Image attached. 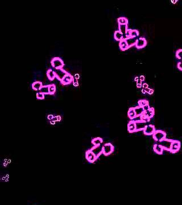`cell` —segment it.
Listing matches in <instances>:
<instances>
[{"instance_id": "obj_1", "label": "cell", "mask_w": 182, "mask_h": 205, "mask_svg": "<svg viewBox=\"0 0 182 205\" xmlns=\"http://www.w3.org/2000/svg\"><path fill=\"white\" fill-rule=\"evenodd\" d=\"M152 135H153V138H154V140L157 141V142H161V141L166 138L167 134L164 131L161 130H156L154 132V133Z\"/></svg>"}, {"instance_id": "obj_2", "label": "cell", "mask_w": 182, "mask_h": 205, "mask_svg": "<svg viewBox=\"0 0 182 205\" xmlns=\"http://www.w3.org/2000/svg\"><path fill=\"white\" fill-rule=\"evenodd\" d=\"M51 65L56 69H58V68H62L63 67L64 63L63 60L59 57H54L51 60Z\"/></svg>"}, {"instance_id": "obj_3", "label": "cell", "mask_w": 182, "mask_h": 205, "mask_svg": "<svg viewBox=\"0 0 182 205\" xmlns=\"http://www.w3.org/2000/svg\"><path fill=\"white\" fill-rule=\"evenodd\" d=\"M103 154L105 155H109L114 151V146L110 142L106 143L103 146Z\"/></svg>"}, {"instance_id": "obj_4", "label": "cell", "mask_w": 182, "mask_h": 205, "mask_svg": "<svg viewBox=\"0 0 182 205\" xmlns=\"http://www.w3.org/2000/svg\"><path fill=\"white\" fill-rule=\"evenodd\" d=\"M173 142V140H170V139H164L163 140H161V142H159V145L164 148V150H167L170 151L171 150V147Z\"/></svg>"}, {"instance_id": "obj_5", "label": "cell", "mask_w": 182, "mask_h": 205, "mask_svg": "<svg viewBox=\"0 0 182 205\" xmlns=\"http://www.w3.org/2000/svg\"><path fill=\"white\" fill-rule=\"evenodd\" d=\"M181 147V142L179 140H173L171 147V150L170 152L172 153H176V152H178L180 150Z\"/></svg>"}, {"instance_id": "obj_6", "label": "cell", "mask_w": 182, "mask_h": 205, "mask_svg": "<svg viewBox=\"0 0 182 205\" xmlns=\"http://www.w3.org/2000/svg\"><path fill=\"white\" fill-rule=\"evenodd\" d=\"M155 131H156V129L153 125H147L146 128H144V130H143L144 134L146 135H153Z\"/></svg>"}, {"instance_id": "obj_7", "label": "cell", "mask_w": 182, "mask_h": 205, "mask_svg": "<svg viewBox=\"0 0 182 205\" xmlns=\"http://www.w3.org/2000/svg\"><path fill=\"white\" fill-rule=\"evenodd\" d=\"M56 78L60 80L61 81L63 79V78L68 74V73L65 71V70H63V68H58V69H56Z\"/></svg>"}, {"instance_id": "obj_8", "label": "cell", "mask_w": 182, "mask_h": 205, "mask_svg": "<svg viewBox=\"0 0 182 205\" xmlns=\"http://www.w3.org/2000/svg\"><path fill=\"white\" fill-rule=\"evenodd\" d=\"M91 152L94 154L97 157V158H98L101 154H103V146H101V145L94 146L92 148H91Z\"/></svg>"}, {"instance_id": "obj_9", "label": "cell", "mask_w": 182, "mask_h": 205, "mask_svg": "<svg viewBox=\"0 0 182 205\" xmlns=\"http://www.w3.org/2000/svg\"><path fill=\"white\" fill-rule=\"evenodd\" d=\"M85 157H86L87 160H88L89 162H91V163L94 162L97 160V157L91 152V150L86 151V153H85Z\"/></svg>"}, {"instance_id": "obj_10", "label": "cell", "mask_w": 182, "mask_h": 205, "mask_svg": "<svg viewBox=\"0 0 182 205\" xmlns=\"http://www.w3.org/2000/svg\"><path fill=\"white\" fill-rule=\"evenodd\" d=\"M146 45H147V40H146V38H144V37H140V38L137 39V43L135 44V46L137 49H142Z\"/></svg>"}, {"instance_id": "obj_11", "label": "cell", "mask_w": 182, "mask_h": 205, "mask_svg": "<svg viewBox=\"0 0 182 205\" xmlns=\"http://www.w3.org/2000/svg\"><path fill=\"white\" fill-rule=\"evenodd\" d=\"M135 121H136V131L144 130V128H146V126H147L146 123L141 120H135Z\"/></svg>"}, {"instance_id": "obj_12", "label": "cell", "mask_w": 182, "mask_h": 205, "mask_svg": "<svg viewBox=\"0 0 182 205\" xmlns=\"http://www.w3.org/2000/svg\"><path fill=\"white\" fill-rule=\"evenodd\" d=\"M73 79H74V78H73V76L71 74L68 73V74H67V75L63 78V79L61 81V83H62L63 85H68V84H70V83L73 81Z\"/></svg>"}, {"instance_id": "obj_13", "label": "cell", "mask_w": 182, "mask_h": 205, "mask_svg": "<svg viewBox=\"0 0 182 205\" xmlns=\"http://www.w3.org/2000/svg\"><path fill=\"white\" fill-rule=\"evenodd\" d=\"M127 130L129 132H136V121L132 120H130L127 125Z\"/></svg>"}, {"instance_id": "obj_14", "label": "cell", "mask_w": 182, "mask_h": 205, "mask_svg": "<svg viewBox=\"0 0 182 205\" xmlns=\"http://www.w3.org/2000/svg\"><path fill=\"white\" fill-rule=\"evenodd\" d=\"M119 48H120V49H121L122 51H125V50H127V49L129 48V46H128V45H127V43L125 38H124V39H122V40H121V41H119Z\"/></svg>"}, {"instance_id": "obj_15", "label": "cell", "mask_w": 182, "mask_h": 205, "mask_svg": "<svg viewBox=\"0 0 182 205\" xmlns=\"http://www.w3.org/2000/svg\"><path fill=\"white\" fill-rule=\"evenodd\" d=\"M153 149H154V151L158 154H161L164 151V148L159 144H155L153 147Z\"/></svg>"}, {"instance_id": "obj_16", "label": "cell", "mask_w": 182, "mask_h": 205, "mask_svg": "<svg viewBox=\"0 0 182 205\" xmlns=\"http://www.w3.org/2000/svg\"><path fill=\"white\" fill-rule=\"evenodd\" d=\"M144 115H145L147 117L149 118V119L151 117H152L154 116V108H150L149 110H147V111H145L144 113Z\"/></svg>"}, {"instance_id": "obj_17", "label": "cell", "mask_w": 182, "mask_h": 205, "mask_svg": "<svg viewBox=\"0 0 182 205\" xmlns=\"http://www.w3.org/2000/svg\"><path fill=\"white\" fill-rule=\"evenodd\" d=\"M134 111H135V113H136L137 117V116H141V115L144 114V113L145 112L143 107H141V106H140V105H138V106H137V107L134 108Z\"/></svg>"}, {"instance_id": "obj_18", "label": "cell", "mask_w": 182, "mask_h": 205, "mask_svg": "<svg viewBox=\"0 0 182 205\" xmlns=\"http://www.w3.org/2000/svg\"><path fill=\"white\" fill-rule=\"evenodd\" d=\"M42 87L43 85L41 81H35L32 83V88L34 90H40Z\"/></svg>"}, {"instance_id": "obj_19", "label": "cell", "mask_w": 182, "mask_h": 205, "mask_svg": "<svg viewBox=\"0 0 182 205\" xmlns=\"http://www.w3.org/2000/svg\"><path fill=\"white\" fill-rule=\"evenodd\" d=\"M125 40H126V41H127V45H128L129 47H131V46H134V45L135 46V44H136V43H137V38H132V37L125 38Z\"/></svg>"}, {"instance_id": "obj_20", "label": "cell", "mask_w": 182, "mask_h": 205, "mask_svg": "<svg viewBox=\"0 0 182 205\" xmlns=\"http://www.w3.org/2000/svg\"><path fill=\"white\" fill-rule=\"evenodd\" d=\"M114 38H115V40H117V41H121V40H122V39H124V35L119 31V30H117V31H115V34H114Z\"/></svg>"}, {"instance_id": "obj_21", "label": "cell", "mask_w": 182, "mask_h": 205, "mask_svg": "<svg viewBox=\"0 0 182 205\" xmlns=\"http://www.w3.org/2000/svg\"><path fill=\"white\" fill-rule=\"evenodd\" d=\"M46 75H47V77L49 78V79L51 80V81H53V80L56 77L55 71H53L51 69H49V70L47 71Z\"/></svg>"}, {"instance_id": "obj_22", "label": "cell", "mask_w": 182, "mask_h": 205, "mask_svg": "<svg viewBox=\"0 0 182 205\" xmlns=\"http://www.w3.org/2000/svg\"><path fill=\"white\" fill-rule=\"evenodd\" d=\"M127 114H128L129 117L131 119V120H132L133 119H134V118L137 117L136 113H135V111H134V108H130V109H129V110H128Z\"/></svg>"}, {"instance_id": "obj_23", "label": "cell", "mask_w": 182, "mask_h": 205, "mask_svg": "<svg viewBox=\"0 0 182 205\" xmlns=\"http://www.w3.org/2000/svg\"><path fill=\"white\" fill-rule=\"evenodd\" d=\"M103 140L101 138H95L92 140V143L94 145V146L100 145L103 143Z\"/></svg>"}, {"instance_id": "obj_24", "label": "cell", "mask_w": 182, "mask_h": 205, "mask_svg": "<svg viewBox=\"0 0 182 205\" xmlns=\"http://www.w3.org/2000/svg\"><path fill=\"white\" fill-rule=\"evenodd\" d=\"M127 24H119V31L123 34L125 35L127 31Z\"/></svg>"}, {"instance_id": "obj_25", "label": "cell", "mask_w": 182, "mask_h": 205, "mask_svg": "<svg viewBox=\"0 0 182 205\" xmlns=\"http://www.w3.org/2000/svg\"><path fill=\"white\" fill-rule=\"evenodd\" d=\"M117 22L119 24H127L128 19L125 17H119L117 19Z\"/></svg>"}, {"instance_id": "obj_26", "label": "cell", "mask_w": 182, "mask_h": 205, "mask_svg": "<svg viewBox=\"0 0 182 205\" xmlns=\"http://www.w3.org/2000/svg\"><path fill=\"white\" fill-rule=\"evenodd\" d=\"M49 94L51 95H53L55 93L56 90V85L54 84H51V85H49Z\"/></svg>"}, {"instance_id": "obj_27", "label": "cell", "mask_w": 182, "mask_h": 205, "mask_svg": "<svg viewBox=\"0 0 182 205\" xmlns=\"http://www.w3.org/2000/svg\"><path fill=\"white\" fill-rule=\"evenodd\" d=\"M49 86H43V87L41 88V89L40 90V92L43 93V94H49Z\"/></svg>"}, {"instance_id": "obj_28", "label": "cell", "mask_w": 182, "mask_h": 205, "mask_svg": "<svg viewBox=\"0 0 182 205\" xmlns=\"http://www.w3.org/2000/svg\"><path fill=\"white\" fill-rule=\"evenodd\" d=\"M138 105L141 107H144V106L149 105V102H148V101H147L145 99H142V100H140L138 101Z\"/></svg>"}, {"instance_id": "obj_29", "label": "cell", "mask_w": 182, "mask_h": 205, "mask_svg": "<svg viewBox=\"0 0 182 205\" xmlns=\"http://www.w3.org/2000/svg\"><path fill=\"white\" fill-rule=\"evenodd\" d=\"M139 36V31L137 29H132V34H131V37L132 38H136L137 37Z\"/></svg>"}, {"instance_id": "obj_30", "label": "cell", "mask_w": 182, "mask_h": 205, "mask_svg": "<svg viewBox=\"0 0 182 205\" xmlns=\"http://www.w3.org/2000/svg\"><path fill=\"white\" fill-rule=\"evenodd\" d=\"M176 56L179 59H182V49H180L179 50H177L176 52Z\"/></svg>"}, {"instance_id": "obj_31", "label": "cell", "mask_w": 182, "mask_h": 205, "mask_svg": "<svg viewBox=\"0 0 182 205\" xmlns=\"http://www.w3.org/2000/svg\"><path fill=\"white\" fill-rule=\"evenodd\" d=\"M36 98H37L38 99L42 100V99H43V98H45V94H43V93H41V92H38V93H36Z\"/></svg>"}, {"instance_id": "obj_32", "label": "cell", "mask_w": 182, "mask_h": 205, "mask_svg": "<svg viewBox=\"0 0 182 205\" xmlns=\"http://www.w3.org/2000/svg\"><path fill=\"white\" fill-rule=\"evenodd\" d=\"M132 29H127V32H126V34H125V37H126V38H130L131 37V34H132Z\"/></svg>"}, {"instance_id": "obj_33", "label": "cell", "mask_w": 182, "mask_h": 205, "mask_svg": "<svg viewBox=\"0 0 182 205\" xmlns=\"http://www.w3.org/2000/svg\"><path fill=\"white\" fill-rule=\"evenodd\" d=\"M73 84L74 87H78V86H79L78 80H77V79H73Z\"/></svg>"}, {"instance_id": "obj_34", "label": "cell", "mask_w": 182, "mask_h": 205, "mask_svg": "<svg viewBox=\"0 0 182 205\" xmlns=\"http://www.w3.org/2000/svg\"><path fill=\"white\" fill-rule=\"evenodd\" d=\"M177 67H178V68H179V70L182 71V61H180V62L178 63V64H177Z\"/></svg>"}, {"instance_id": "obj_35", "label": "cell", "mask_w": 182, "mask_h": 205, "mask_svg": "<svg viewBox=\"0 0 182 205\" xmlns=\"http://www.w3.org/2000/svg\"><path fill=\"white\" fill-rule=\"evenodd\" d=\"M53 117H54V116H53L52 114H49V115H48V116H47V118H48L49 120H50V121L52 120L53 119Z\"/></svg>"}, {"instance_id": "obj_36", "label": "cell", "mask_w": 182, "mask_h": 205, "mask_svg": "<svg viewBox=\"0 0 182 205\" xmlns=\"http://www.w3.org/2000/svg\"><path fill=\"white\" fill-rule=\"evenodd\" d=\"M149 88V86H148L147 83H142V88Z\"/></svg>"}, {"instance_id": "obj_37", "label": "cell", "mask_w": 182, "mask_h": 205, "mask_svg": "<svg viewBox=\"0 0 182 205\" xmlns=\"http://www.w3.org/2000/svg\"><path fill=\"white\" fill-rule=\"evenodd\" d=\"M144 109V111H147V110H149V108H150V107H149V105H146V106H144V107H143Z\"/></svg>"}, {"instance_id": "obj_38", "label": "cell", "mask_w": 182, "mask_h": 205, "mask_svg": "<svg viewBox=\"0 0 182 205\" xmlns=\"http://www.w3.org/2000/svg\"><path fill=\"white\" fill-rule=\"evenodd\" d=\"M74 78H75V79L78 80V79L80 78V74H79V73H76V74L74 75Z\"/></svg>"}, {"instance_id": "obj_39", "label": "cell", "mask_w": 182, "mask_h": 205, "mask_svg": "<svg viewBox=\"0 0 182 205\" xmlns=\"http://www.w3.org/2000/svg\"><path fill=\"white\" fill-rule=\"evenodd\" d=\"M140 80H141L142 81H144L145 80V77H144V76H143V75L140 76Z\"/></svg>"}, {"instance_id": "obj_40", "label": "cell", "mask_w": 182, "mask_h": 205, "mask_svg": "<svg viewBox=\"0 0 182 205\" xmlns=\"http://www.w3.org/2000/svg\"><path fill=\"white\" fill-rule=\"evenodd\" d=\"M56 117H57V121H58V122H60V121L61 120V115H57Z\"/></svg>"}, {"instance_id": "obj_41", "label": "cell", "mask_w": 182, "mask_h": 205, "mask_svg": "<svg viewBox=\"0 0 182 205\" xmlns=\"http://www.w3.org/2000/svg\"><path fill=\"white\" fill-rule=\"evenodd\" d=\"M137 88H142V83H137Z\"/></svg>"}, {"instance_id": "obj_42", "label": "cell", "mask_w": 182, "mask_h": 205, "mask_svg": "<svg viewBox=\"0 0 182 205\" xmlns=\"http://www.w3.org/2000/svg\"><path fill=\"white\" fill-rule=\"evenodd\" d=\"M140 80V77L138 76H136L135 78H134V81H136V82H137L138 81Z\"/></svg>"}, {"instance_id": "obj_43", "label": "cell", "mask_w": 182, "mask_h": 205, "mask_svg": "<svg viewBox=\"0 0 182 205\" xmlns=\"http://www.w3.org/2000/svg\"><path fill=\"white\" fill-rule=\"evenodd\" d=\"M154 93V90L152 89L151 88V90H150V91H149V93H148V94H149V95H152V94H153Z\"/></svg>"}, {"instance_id": "obj_44", "label": "cell", "mask_w": 182, "mask_h": 205, "mask_svg": "<svg viewBox=\"0 0 182 205\" xmlns=\"http://www.w3.org/2000/svg\"><path fill=\"white\" fill-rule=\"evenodd\" d=\"M145 90H146V92H147V93H149V91H150V90H151V88H145Z\"/></svg>"}, {"instance_id": "obj_45", "label": "cell", "mask_w": 182, "mask_h": 205, "mask_svg": "<svg viewBox=\"0 0 182 205\" xmlns=\"http://www.w3.org/2000/svg\"><path fill=\"white\" fill-rule=\"evenodd\" d=\"M56 121H54V120H51V121H50V123H51V125H55V124H56Z\"/></svg>"}, {"instance_id": "obj_46", "label": "cell", "mask_w": 182, "mask_h": 205, "mask_svg": "<svg viewBox=\"0 0 182 205\" xmlns=\"http://www.w3.org/2000/svg\"><path fill=\"white\" fill-rule=\"evenodd\" d=\"M142 93L143 94H145V93H147V92H146V90H145V88H142Z\"/></svg>"}, {"instance_id": "obj_47", "label": "cell", "mask_w": 182, "mask_h": 205, "mask_svg": "<svg viewBox=\"0 0 182 205\" xmlns=\"http://www.w3.org/2000/svg\"><path fill=\"white\" fill-rule=\"evenodd\" d=\"M52 120H54V121H56V122H58V121H57V117H56H56H54Z\"/></svg>"}]
</instances>
